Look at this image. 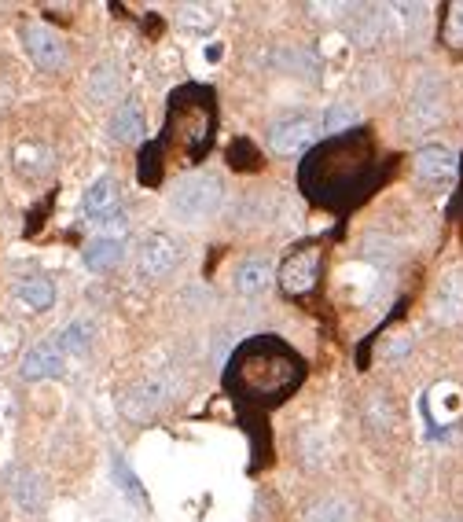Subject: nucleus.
Returning <instances> with one entry per match:
<instances>
[{
    "label": "nucleus",
    "instance_id": "f257e3e1",
    "mask_svg": "<svg viewBox=\"0 0 463 522\" xmlns=\"http://www.w3.org/2000/svg\"><path fill=\"white\" fill-rule=\"evenodd\" d=\"M375 181H379V155H375L372 133H364V129L324 140L302 162L305 195L331 210H350V206L364 203L372 195Z\"/></svg>",
    "mask_w": 463,
    "mask_h": 522
},
{
    "label": "nucleus",
    "instance_id": "f03ea898",
    "mask_svg": "<svg viewBox=\"0 0 463 522\" xmlns=\"http://www.w3.org/2000/svg\"><path fill=\"white\" fill-rule=\"evenodd\" d=\"M305 379V361L287 346V342L272 339V335H258L247 339L232 353L225 383L239 401L247 405H261L272 409L283 398H291Z\"/></svg>",
    "mask_w": 463,
    "mask_h": 522
},
{
    "label": "nucleus",
    "instance_id": "7ed1b4c3",
    "mask_svg": "<svg viewBox=\"0 0 463 522\" xmlns=\"http://www.w3.org/2000/svg\"><path fill=\"white\" fill-rule=\"evenodd\" d=\"M217 133V100L206 85H181L166 107V129L159 144H151L162 162L173 166H199L214 148Z\"/></svg>",
    "mask_w": 463,
    "mask_h": 522
},
{
    "label": "nucleus",
    "instance_id": "20e7f679",
    "mask_svg": "<svg viewBox=\"0 0 463 522\" xmlns=\"http://www.w3.org/2000/svg\"><path fill=\"white\" fill-rule=\"evenodd\" d=\"M221 181H217L214 173H188L181 181L173 184V195H170V210L181 221H203V217H214L217 206H221Z\"/></svg>",
    "mask_w": 463,
    "mask_h": 522
},
{
    "label": "nucleus",
    "instance_id": "39448f33",
    "mask_svg": "<svg viewBox=\"0 0 463 522\" xmlns=\"http://www.w3.org/2000/svg\"><path fill=\"white\" fill-rule=\"evenodd\" d=\"M320 265H324V250L317 243H302V247H294L287 258H283L280 273V291L287 298H305L313 287L320 284Z\"/></svg>",
    "mask_w": 463,
    "mask_h": 522
},
{
    "label": "nucleus",
    "instance_id": "423d86ee",
    "mask_svg": "<svg viewBox=\"0 0 463 522\" xmlns=\"http://www.w3.org/2000/svg\"><path fill=\"white\" fill-rule=\"evenodd\" d=\"M265 140H269L272 155H283V159L302 155V151H313V144H317V118L305 111L280 114L276 122H269Z\"/></svg>",
    "mask_w": 463,
    "mask_h": 522
},
{
    "label": "nucleus",
    "instance_id": "0eeeda50",
    "mask_svg": "<svg viewBox=\"0 0 463 522\" xmlns=\"http://www.w3.org/2000/svg\"><path fill=\"white\" fill-rule=\"evenodd\" d=\"M181 265V243L170 236V232H151L140 243V254H136V273L144 280H166Z\"/></svg>",
    "mask_w": 463,
    "mask_h": 522
},
{
    "label": "nucleus",
    "instance_id": "6e6552de",
    "mask_svg": "<svg viewBox=\"0 0 463 522\" xmlns=\"http://www.w3.org/2000/svg\"><path fill=\"white\" fill-rule=\"evenodd\" d=\"M23 48H26V56L34 59L41 70H48V74L63 70L70 59V48H67V41H63V34L45 23L23 26Z\"/></svg>",
    "mask_w": 463,
    "mask_h": 522
},
{
    "label": "nucleus",
    "instance_id": "1a4fd4ad",
    "mask_svg": "<svg viewBox=\"0 0 463 522\" xmlns=\"http://www.w3.org/2000/svg\"><path fill=\"white\" fill-rule=\"evenodd\" d=\"M416 177L430 188H449L452 177H456V155H452L445 144H427V148L416 151Z\"/></svg>",
    "mask_w": 463,
    "mask_h": 522
},
{
    "label": "nucleus",
    "instance_id": "9d476101",
    "mask_svg": "<svg viewBox=\"0 0 463 522\" xmlns=\"http://www.w3.org/2000/svg\"><path fill=\"white\" fill-rule=\"evenodd\" d=\"M67 353L59 350L56 339L48 342H37V346H30L23 357V364H19V375L23 379H30V383H41V379H56V375L67 372Z\"/></svg>",
    "mask_w": 463,
    "mask_h": 522
},
{
    "label": "nucleus",
    "instance_id": "9b49d317",
    "mask_svg": "<svg viewBox=\"0 0 463 522\" xmlns=\"http://www.w3.org/2000/svg\"><path fill=\"white\" fill-rule=\"evenodd\" d=\"M441 114H445L441 85L438 81H423V85L412 92V100H408V125H412V133H427V129H434V125L441 122Z\"/></svg>",
    "mask_w": 463,
    "mask_h": 522
},
{
    "label": "nucleus",
    "instance_id": "f8f14e48",
    "mask_svg": "<svg viewBox=\"0 0 463 522\" xmlns=\"http://www.w3.org/2000/svg\"><path fill=\"white\" fill-rule=\"evenodd\" d=\"M118 199H122V184H118V177L103 173V177H96V181L85 188V199H81V214L100 225L103 217H111L114 210H122V206H118Z\"/></svg>",
    "mask_w": 463,
    "mask_h": 522
},
{
    "label": "nucleus",
    "instance_id": "ddd939ff",
    "mask_svg": "<svg viewBox=\"0 0 463 522\" xmlns=\"http://www.w3.org/2000/svg\"><path fill=\"white\" fill-rule=\"evenodd\" d=\"M12 162H15V170H19V177L41 181V177L52 170L56 155H52V148H48L45 140H19L12 151Z\"/></svg>",
    "mask_w": 463,
    "mask_h": 522
},
{
    "label": "nucleus",
    "instance_id": "4468645a",
    "mask_svg": "<svg viewBox=\"0 0 463 522\" xmlns=\"http://www.w3.org/2000/svg\"><path fill=\"white\" fill-rule=\"evenodd\" d=\"M12 500L15 508L26 511V515H37V511L45 508V482H41V475L37 471H30V467H15L12 471Z\"/></svg>",
    "mask_w": 463,
    "mask_h": 522
},
{
    "label": "nucleus",
    "instance_id": "2eb2a0df",
    "mask_svg": "<svg viewBox=\"0 0 463 522\" xmlns=\"http://www.w3.org/2000/svg\"><path fill=\"white\" fill-rule=\"evenodd\" d=\"M15 302H19V309H26V313H45V309H52V302H56V284H52L48 276H23V280L15 284Z\"/></svg>",
    "mask_w": 463,
    "mask_h": 522
},
{
    "label": "nucleus",
    "instance_id": "dca6fc26",
    "mask_svg": "<svg viewBox=\"0 0 463 522\" xmlns=\"http://www.w3.org/2000/svg\"><path fill=\"white\" fill-rule=\"evenodd\" d=\"M147 114L140 107V100H122L111 114V137L122 140V144H133V140L144 137Z\"/></svg>",
    "mask_w": 463,
    "mask_h": 522
},
{
    "label": "nucleus",
    "instance_id": "f3484780",
    "mask_svg": "<svg viewBox=\"0 0 463 522\" xmlns=\"http://www.w3.org/2000/svg\"><path fill=\"white\" fill-rule=\"evenodd\" d=\"M434 317L441 324H456L463 317V273H449L434 295Z\"/></svg>",
    "mask_w": 463,
    "mask_h": 522
},
{
    "label": "nucleus",
    "instance_id": "a211bd4d",
    "mask_svg": "<svg viewBox=\"0 0 463 522\" xmlns=\"http://www.w3.org/2000/svg\"><path fill=\"white\" fill-rule=\"evenodd\" d=\"M166 390H170V386L162 383V379H147V383L133 386V390L125 394L122 409L129 412L133 420H140V416H151V412H155L162 401H166Z\"/></svg>",
    "mask_w": 463,
    "mask_h": 522
},
{
    "label": "nucleus",
    "instance_id": "6ab92c4d",
    "mask_svg": "<svg viewBox=\"0 0 463 522\" xmlns=\"http://www.w3.org/2000/svg\"><path fill=\"white\" fill-rule=\"evenodd\" d=\"M269 284H272L269 258H247L236 273H232V287H236L239 295H261Z\"/></svg>",
    "mask_w": 463,
    "mask_h": 522
},
{
    "label": "nucleus",
    "instance_id": "aec40b11",
    "mask_svg": "<svg viewBox=\"0 0 463 522\" xmlns=\"http://www.w3.org/2000/svg\"><path fill=\"white\" fill-rule=\"evenodd\" d=\"M85 265L89 269H96V273H103V269H114L118 261L125 258V243L122 239H107V236H100V239H92L89 247H85Z\"/></svg>",
    "mask_w": 463,
    "mask_h": 522
},
{
    "label": "nucleus",
    "instance_id": "412c9836",
    "mask_svg": "<svg viewBox=\"0 0 463 522\" xmlns=\"http://www.w3.org/2000/svg\"><path fill=\"white\" fill-rule=\"evenodd\" d=\"M92 335H96V324H92V320H85V317H78V320H70L67 328L59 331L56 346L67 353V357H81V353L92 346Z\"/></svg>",
    "mask_w": 463,
    "mask_h": 522
},
{
    "label": "nucleus",
    "instance_id": "4be33fe9",
    "mask_svg": "<svg viewBox=\"0 0 463 522\" xmlns=\"http://www.w3.org/2000/svg\"><path fill=\"white\" fill-rule=\"evenodd\" d=\"M305 522H357V511L346 497H324L305 511Z\"/></svg>",
    "mask_w": 463,
    "mask_h": 522
},
{
    "label": "nucleus",
    "instance_id": "5701e85b",
    "mask_svg": "<svg viewBox=\"0 0 463 522\" xmlns=\"http://www.w3.org/2000/svg\"><path fill=\"white\" fill-rule=\"evenodd\" d=\"M111 471H114V486L122 489L125 497H129V500H133V504H136V508L151 511V500H147L144 486H140V482H136L133 467L125 464V456H118V453L111 456Z\"/></svg>",
    "mask_w": 463,
    "mask_h": 522
},
{
    "label": "nucleus",
    "instance_id": "b1692460",
    "mask_svg": "<svg viewBox=\"0 0 463 522\" xmlns=\"http://www.w3.org/2000/svg\"><path fill=\"white\" fill-rule=\"evenodd\" d=\"M441 45L463 52V0H452L441 12Z\"/></svg>",
    "mask_w": 463,
    "mask_h": 522
},
{
    "label": "nucleus",
    "instance_id": "393cba45",
    "mask_svg": "<svg viewBox=\"0 0 463 522\" xmlns=\"http://www.w3.org/2000/svg\"><path fill=\"white\" fill-rule=\"evenodd\" d=\"M324 129H328L331 137H342V133H353L357 125H361V111L353 107V103H331L328 111H324Z\"/></svg>",
    "mask_w": 463,
    "mask_h": 522
},
{
    "label": "nucleus",
    "instance_id": "a878e982",
    "mask_svg": "<svg viewBox=\"0 0 463 522\" xmlns=\"http://www.w3.org/2000/svg\"><path fill=\"white\" fill-rule=\"evenodd\" d=\"M217 19H221V15H217V8H210V4H184V8H177V23L195 30V34L214 30Z\"/></svg>",
    "mask_w": 463,
    "mask_h": 522
},
{
    "label": "nucleus",
    "instance_id": "bb28decb",
    "mask_svg": "<svg viewBox=\"0 0 463 522\" xmlns=\"http://www.w3.org/2000/svg\"><path fill=\"white\" fill-rule=\"evenodd\" d=\"M15 346H19V331L8 328V324H0V364L12 361Z\"/></svg>",
    "mask_w": 463,
    "mask_h": 522
},
{
    "label": "nucleus",
    "instance_id": "cd10ccee",
    "mask_svg": "<svg viewBox=\"0 0 463 522\" xmlns=\"http://www.w3.org/2000/svg\"><path fill=\"white\" fill-rule=\"evenodd\" d=\"M456 217H460V228H463V181H460V195H456Z\"/></svg>",
    "mask_w": 463,
    "mask_h": 522
}]
</instances>
